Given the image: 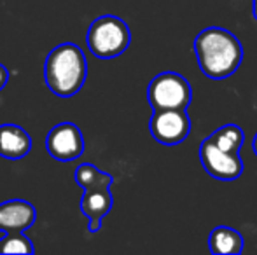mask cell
Masks as SVG:
<instances>
[{
    "label": "cell",
    "instance_id": "obj_1",
    "mask_svg": "<svg viewBox=\"0 0 257 255\" xmlns=\"http://www.w3.org/2000/svg\"><path fill=\"white\" fill-rule=\"evenodd\" d=\"M194 53L201 72L208 79L222 81L240 68L243 60L241 42L222 27H208L194 39Z\"/></svg>",
    "mask_w": 257,
    "mask_h": 255
},
{
    "label": "cell",
    "instance_id": "obj_2",
    "mask_svg": "<svg viewBox=\"0 0 257 255\" xmlns=\"http://www.w3.org/2000/svg\"><path fill=\"white\" fill-rule=\"evenodd\" d=\"M88 63L84 53L74 42H65L53 49L46 58V84L56 96L70 98L77 95L86 82Z\"/></svg>",
    "mask_w": 257,
    "mask_h": 255
},
{
    "label": "cell",
    "instance_id": "obj_3",
    "mask_svg": "<svg viewBox=\"0 0 257 255\" xmlns=\"http://www.w3.org/2000/svg\"><path fill=\"white\" fill-rule=\"evenodd\" d=\"M132 42L130 27L117 16L105 14L96 18L88 30V48L93 56L110 60L121 56Z\"/></svg>",
    "mask_w": 257,
    "mask_h": 255
},
{
    "label": "cell",
    "instance_id": "obj_4",
    "mask_svg": "<svg viewBox=\"0 0 257 255\" xmlns=\"http://www.w3.org/2000/svg\"><path fill=\"white\" fill-rule=\"evenodd\" d=\"M147 100L153 110L187 109L193 102V88L184 75L161 72L149 82Z\"/></svg>",
    "mask_w": 257,
    "mask_h": 255
},
{
    "label": "cell",
    "instance_id": "obj_5",
    "mask_svg": "<svg viewBox=\"0 0 257 255\" xmlns=\"http://www.w3.org/2000/svg\"><path fill=\"white\" fill-rule=\"evenodd\" d=\"M191 117L186 109H170V110H154L151 117L149 129L151 135L161 145H179L189 136L191 133Z\"/></svg>",
    "mask_w": 257,
    "mask_h": 255
},
{
    "label": "cell",
    "instance_id": "obj_6",
    "mask_svg": "<svg viewBox=\"0 0 257 255\" xmlns=\"http://www.w3.org/2000/svg\"><path fill=\"white\" fill-rule=\"evenodd\" d=\"M200 161L205 171L217 180H236L243 173L240 154L224 152L206 136L200 145Z\"/></svg>",
    "mask_w": 257,
    "mask_h": 255
},
{
    "label": "cell",
    "instance_id": "obj_7",
    "mask_svg": "<svg viewBox=\"0 0 257 255\" xmlns=\"http://www.w3.org/2000/svg\"><path fill=\"white\" fill-rule=\"evenodd\" d=\"M46 149L56 161H75L84 152V136L74 123H60L49 131Z\"/></svg>",
    "mask_w": 257,
    "mask_h": 255
},
{
    "label": "cell",
    "instance_id": "obj_8",
    "mask_svg": "<svg viewBox=\"0 0 257 255\" xmlns=\"http://www.w3.org/2000/svg\"><path fill=\"white\" fill-rule=\"evenodd\" d=\"M37 218L34 204L25 199H9L0 203V231L25 232Z\"/></svg>",
    "mask_w": 257,
    "mask_h": 255
},
{
    "label": "cell",
    "instance_id": "obj_9",
    "mask_svg": "<svg viewBox=\"0 0 257 255\" xmlns=\"http://www.w3.org/2000/svg\"><path fill=\"white\" fill-rule=\"evenodd\" d=\"M112 194L110 187H100L91 189V191H84L81 199V211L84 217L89 220V231L96 232L102 227V220L112 210Z\"/></svg>",
    "mask_w": 257,
    "mask_h": 255
},
{
    "label": "cell",
    "instance_id": "obj_10",
    "mask_svg": "<svg viewBox=\"0 0 257 255\" xmlns=\"http://www.w3.org/2000/svg\"><path fill=\"white\" fill-rule=\"evenodd\" d=\"M32 150V136L18 124L0 126V156L11 161H20L27 157Z\"/></svg>",
    "mask_w": 257,
    "mask_h": 255
},
{
    "label": "cell",
    "instance_id": "obj_11",
    "mask_svg": "<svg viewBox=\"0 0 257 255\" xmlns=\"http://www.w3.org/2000/svg\"><path fill=\"white\" fill-rule=\"evenodd\" d=\"M208 246L213 255H238L243 252V236L229 225H217L208 236Z\"/></svg>",
    "mask_w": 257,
    "mask_h": 255
},
{
    "label": "cell",
    "instance_id": "obj_12",
    "mask_svg": "<svg viewBox=\"0 0 257 255\" xmlns=\"http://www.w3.org/2000/svg\"><path fill=\"white\" fill-rule=\"evenodd\" d=\"M75 182L82 191H91V189H100V187H110L114 178L108 173H105L100 168H96L91 163H82L75 168Z\"/></svg>",
    "mask_w": 257,
    "mask_h": 255
},
{
    "label": "cell",
    "instance_id": "obj_13",
    "mask_svg": "<svg viewBox=\"0 0 257 255\" xmlns=\"http://www.w3.org/2000/svg\"><path fill=\"white\" fill-rule=\"evenodd\" d=\"M208 138L224 152L240 154V149L245 142V133L238 124H224L215 129Z\"/></svg>",
    "mask_w": 257,
    "mask_h": 255
},
{
    "label": "cell",
    "instance_id": "obj_14",
    "mask_svg": "<svg viewBox=\"0 0 257 255\" xmlns=\"http://www.w3.org/2000/svg\"><path fill=\"white\" fill-rule=\"evenodd\" d=\"M0 253H34V245L23 232H4L0 236Z\"/></svg>",
    "mask_w": 257,
    "mask_h": 255
},
{
    "label": "cell",
    "instance_id": "obj_15",
    "mask_svg": "<svg viewBox=\"0 0 257 255\" xmlns=\"http://www.w3.org/2000/svg\"><path fill=\"white\" fill-rule=\"evenodd\" d=\"M7 81H9V70L0 63V91L7 86Z\"/></svg>",
    "mask_w": 257,
    "mask_h": 255
},
{
    "label": "cell",
    "instance_id": "obj_16",
    "mask_svg": "<svg viewBox=\"0 0 257 255\" xmlns=\"http://www.w3.org/2000/svg\"><path fill=\"white\" fill-rule=\"evenodd\" d=\"M252 149H254V154L257 156V133H255L254 140H252Z\"/></svg>",
    "mask_w": 257,
    "mask_h": 255
},
{
    "label": "cell",
    "instance_id": "obj_17",
    "mask_svg": "<svg viewBox=\"0 0 257 255\" xmlns=\"http://www.w3.org/2000/svg\"><path fill=\"white\" fill-rule=\"evenodd\" d=\"M254 18H255V21H257V0H254Z\"/></svg>",
    "mask_w": 257,
    "mask_h": 255
},
{
    "label": "cell",
    "instance_id": "obj_18",
    "mask_svg": "<svg viewBox=\"0 0 257 255\" xmlns=\"http://www.w3.org/2000/svg\"><path fill=\"white\" fill-rule=\"evenodd\" d=\"M0 236H4V231H0Z\"/></svg>",
    "mask_w": 257,
    "mask_h": 255
}]
</instances>
